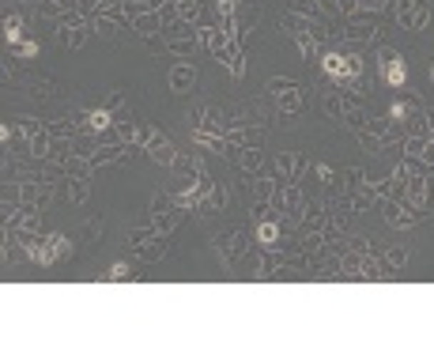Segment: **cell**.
<instances>
[{"instance_id":"1","label":"cell","mask_w":434,"mask_h":340,"mask_svg":"<svg viewBox=\"0 0 434 340\" xmlns=\"http://www.w3.org/2000/svg\"><path fill=\"white\" fill-rule=\"evenodd\" d=\"M268 204L276 208V216H280L287 227H298L302 212H306V193H302V181H276V193H272Z\"/></svg>"},{"instance_id":"2","label":"cell","mask_w":434,"mask_h":340,"mask_svg":"<svg viewBox=\"0 0 434 340\" xmlns=\"http://www.w3.org/2000/svg\"><path fill=\"white\" fill-rule=\"evenodd\" d=\"M212 242H216V254L227 269H238L246 261V254L253 250V234H249V227H231V231L216 234Z\"/></svg>"},{"instance_id":"3","label":"cell","mask_w":434,"mask_h":340,"mask_svg":"<svg viewBox=\"0 0 434 340\" xmlns=\"http://www.w3.org/2000/svg\"><path fill=\"white\" fill-rule=\"evenodd\" d=\"M268 99L276 102V110H280L283 117H295L302 110V84L291 80V76H272V80L265 84Z\"/></svg>"},{"instance_id":"4","label":"cell","mask_w":434,"mask_h":340,"mask_svg":"<svg viewBox=\"0 0 434 340\" xmlns=\"http://www.w3.org/2000/svg\"><path fill=\"white\" fill-rule=\"evenodd\" d=\"M404 201L419 212V219L434 212V166H423V174H415L404 186Z\"/></svg>"},{"instance_id":"5","label":"cell","mask_w":434,"mask_h":340,"mask_svg":"<svg viewBox=\"0 0 434 340\" xmlns=\"http://www.w3.org/2000/svg\"><path fill=\"white\" fill-rule=\"evenodd\" d=\"M374 61H378V76H381V84H385V87H393V91L408 87V61L397 54V49L381 46Z\"/></svg>"},{"instance_id":"6","label":"cell","mask_w":434,"mask_h":340,"mask_svg":"<svg viewBox=\"0 0 434 340\" xmlns=\"http://www.w3.org/2000/svg\"><path fill=\"white\" fill-rule=\"evenodd\" d=\"M268 174L276 181H302L310 174V159L302 151H280V155H276V166L268 170Z\"/></svg>"},{"instance_id":"7","label":"cell","mask_w":434,"mask_h":340,"mask_svg":"<svg viewBox=\"0 0 434 340\" xmlns=\"http://www.w3.org/2000/svg\"><path fill=\"white\" fill-rule=\"evenodd\" d=\"M397 23L404 31H427L430 0H397Z\"/></svg>"},{"instance_id":"8","label":"cell","mask_w":434,"mask_h":340,"mask_svg":"<svg viewBox=\"0 0 434 340\" xmlns=\"http://www.w3.org/2000/svg\"><path fill=\"white\" fill-rule=\"evenodd\" d=\"M381 216H385V224L397 227V231H408V227L419 224V212H415V208L408 204V201H397V197L381 201Z\"/></svg>"},{"instance_id":"9","label":"cell","mask_w":434,"mask_h":340,"mask_svg":"<svg viewBox=\"0 0 434 340\" xmlns=\"http://www.w3.org/2000/svg\"><path fill=\"white\" fill-rule=\"evenodd\" d=\"M143 151H148V159L159 163V166H174V159H178L174 140H170L166 133H159V129H151V136H148V144H143Z\"/></svg>"},{"instance_id":"10","label":"cell","mask_w":434,"mask_h":340,"mask_svg":"<svg viewBox=\"0 0 434 340\" xmlns=\"http://www.w3.org/2000/svg\"><path fill=\"white\" fill-rule=\"evenodd\" d=\"M166 84H170L174 95H189V91L196 87V64L193 61H178L174 69L166 72Z\"/></svg>"},{"instance_id":"11","label":"cell","mask_w":434,"mask_h":340,"mask_svg":"<svg viewBox=\"0 0 434 340\" xmlns=\"http://www.w3.org/2000/svg\"><path fill=\"white\" fill-rule=\"evenodd\" d=\"M196 38H201V49L204 54H212L219 64H223V57H227V34H223L219 27H208V23H201V27H196Z\"/></svg>"},{"instance_id":"12","label":"cell","mask_w":434,"mask_h":340,"mask_svg":"<svg viewBox=\"0 0 434 340\" xmlns=\"http://www.w3.org/2000/svg\"><path fill=\"white\" fill-rule=\"evenodd\" d=\"M234 163H238V170H242V174H249V178L268 174V170H265V151H261L257 144H249V148L234 151Z\"/></svg>"},{"instance_id":"13","label":"cell","mask_w":434,"mask_h":340,"mask_svg":"<svg viewBox=\"0 0 434 340\" xmlns=\"http://www.w3.org/2000/svg\"><path fill=\"white\" fill-rule=\"evenodd\" d=\"M381 257V272H385V280H400V272L408 269V250H400V246H389Z\"/></svg>"},{"instance_id":"14","label":"cell","mask_w":434,"mask_h":340,"mask_svg":"<svg viewBox=\"0 0 434 340\" xmlns=\"http://www.w3.org/2000/svg\"><path fill=\"white\" fill-rule=\"evenodd\" d=\"M359 284H385V272H381V257H378V250L359 254Z\"/></svg>"},{"instance_id":"15","label":"cell","mask_w":434,"mask_h":340,"mask_svg":"<svg viewBox=\"0 0 434 340\" xmlns=\"http://www.w3.org/2000/svg\"><path fill=\"white\" fill-rule=\"evenodd\" d=\"M133 31L143 34V38H159V34L166 31L163 11H143V16H133Z\"/></svg>"},{"instance_id":"16","label":"cell","mask_w":434,"mask_h":340,"mask_svg":"<svg viewBox=\"0 0 434 340\" xmlns=\"http://www.w3.org/2000/svg\"><path fill=\"white\" fill-rule=\"evenodd\" d=\"M223 69H227V72L234 76V80H242V76H246V49H242V42H231V46H227Z\"/></svg>"},{"instance_id":"17","label":"cell","mask_w":434,"mask_h":340,"mask_svg":"<svg viewBox=\"0 0 434 340\" xmlns=\"http://www.w3.org/2000/svg\"><path fill=\"white\" fill-rule=\"evenodd\" d=\"M166 250H170V246H166V234H155V239H148L143 246H136V257H140V261H163Z\"/></svg>"},{"instance_id":"18","label":"cell","mask_w":434,"mask_h":340,"mask_svg":"<svg viewBox=\"0 0 434 340\" xmlns=\"http://www.w3.org/2000/svg\"><path fill=\"white\" fill-rule=\"evenodd\" d=\"M287 11H295V16L310 19V23H325V19H328L318 0H291V4H287Z\"/></svg>"},{"instance_id":"19","label":"cell","mask_w":434,"mask_h":340,"mask_svg":"<svg viewBox=\"0 0 434 340\" xmlns=\"http://www.w3.org/2000/svg\"><path fill=\"white\" fill-rule=\"evenodd\" d=\"M23 31H27V19L19 16V11H11V16H4V42L16 49L23 42Z\"/></svg>"},{"instance_id":"20","label":"cell","mask_w":434,"mask_h":340,"mask_svg":"<svg viewBox=\"0 0 434 340\" xmlns=\"http://www.w3.org/2000/svg\"><path fill=\"white\" fill-rule=\"evenodd\" d=\"M163 42H166V49H170V54H174V57H181V61H189L193 54H196V49H201V38H163Z\"/></svg>"},{"instance_id":"21","label":"cell","mask_w":434,"mask_h":340,"mask_svg":"<svg viewBox=\"0 0 434 340\" xmlns=\"http://www.w3.org/2000/svg\"><path fill=\"white\" fill-rule=\"evenodd\" d=\"M404 136H415V140H427L430 136V121H427V106L415 110L412 117L404 121Z\"/></svg>"},{"instance_id":"22","label":"cell","mask_w":434,"mask_h":340,"mask_svg":"<svg viewBox=\"0 0 434 340\" xmlns=\"http://www.w3.org/2000/svg\"><path fill=\"white\" fill-rule=\"evenodd\" d=\"M181 219H186V208H170L166 216H155L151 224H155V231H159V234H166V239H170V234L181 227Z\"/></svg>"},{"instance_id":"23","label":"cell","mask_w":434,"mask_h":340,"mask_svg":"<svg viewBox=\"0 0 434 340\" xmlns=\"http://www.w3.org/2000/svg\"><path fill=\"white\" fill-rule=\"evenodd\" d=\"M348 129V133H363L366 125H370V114H366V106H348L344 110V121H340Z\"/></svg>"},{"instance_id":"24","label":"cell","mask_w":434,"mask_h":340,"mask_svg":"<svg viewBox=\"0 0 434 340\" xmlns=\"http://www.w3.org/2000/svg\"><path fill=\"white\" fill-rule=\"evenodd\" d=\"M95 174V166H91L87 155H72L69 163H64V178H91Z\"/></svg>"},{"instance_id":"25","label":"cell","mask_w":434,"mask_h":340,"mask_svg":"<svg viewBox=\"0 0 434 340\" xmlns=\"http://www.w3.org/2000/svg\"><path fill=\"white\" fill-rule=\"evenodd\" d=\"M170 208H178V204H174V193L155 189V193H151V208H148V216H151V219H155V216H166Z\"/></svg>"},{"instance_id":"26","label":"cell","mask_w":434,"mask_h":340,"mask_svg":"<svg viewBox=\"0 0 434 340\" xmlns=\"http://www.w3.org/2000/svg\"><path fill=\"white\" fill-rule=\"evenodd\" d=\"M117 31H121V23L110 19V16H91V34H102V38H117Z\"/></svg>"},{"instance_id":"27","label":"cell","mask_w":434,"mask_h":340,"mask_svg":"<svg viewBox=\"0 0 434 340\" xmlns=\"http://www.w3.org/2000/svg\"><path fill=\"white\" fill-rule=\"evenodd\" d=\"M174 8H178V19L201 27V0H174Z\"/></svg>"},{"instance_id":"28","label":"cell","mask_w":434,"mask_h":340,"mask_svg":"<svg viewBox=\"0 0 434 340\" xmlns=\"http://www.w3.org/2000/svg\"><path fill=\"white\" fill-rule=\"evenodd\" d=\"M321 110L333 117V121H344V99H340V91H328L321 99Z\"/></svg>"},{"instance_id":"29","label":"cell","mask_w":434,"mask_h":340,"mask_svg":"<svg viewBox=\"0 0 434 340\" xmlns=\"http://www.w3.org/2000/svg\"><path fill=\"white\" fill-rule=\"evenodd\" d=\"M49 242H54V250H57V261H64V257H72V254H76V242L69 239V234H61V231L49 234Z\"/></svg>"},{"instance_id":"30","label":"cell","mask_w":434,"mask_h":340,"mask_svg":"<svg viewBox=\"0 0 434 340\" xmlns=\"http://www.w3.org/2000/svg\"><path fill=\"white\" fill-rule=\"evenodd\" d=\"M69 193H72L76 204H87V197H91V178H69Z\"/></svg>"},{"instance_id":"31","label":"cell","mask_w":434,"mask_h":340,"mask_svg":"<svg viewBox=\"0 0 434 340\" xmlns=\"http://www.w3.org/2000/svg\"><path fill=\"white\" fill-rule=\"evenodd\" d=\"M344 178H348V186H344L348 197H351L355 189H363V186H366V170H363V166H348V170H344Z\"/></svg>"},{"instance_id":"32","label":"cell","mask_w":434,"mask_h":340,"mask_svg":"<svg viewBox=\"0 0 434 340\" xmlns=\"http://www.w3.org/2000/svg\"><path fill=\"white\" fill-rule=\"evenodd\" d=\"M102 280H110V284H121V280H136V272H133V265H128V261H117V265L106 272V276Z\"/></svg>"},{"instance_id":"33","label":"cell","mask_w":434,"mask_h":340,"mask_svg":"<svg viewBox=\"0 0 434 340\" xmlns=\"http://www.w3.org/2000/svg\"><path fill=\"white\" fill-rule=\"evenodd\" d=\"M155 234H159V231H155V224L148 219L143 227H133V231H128V246H143L148 239H155Z\"/></svg>"},{"instance_id":"34","label":"cell","mask_w":434,"mask_h":340,"mask_svg":"<svg viewBox=\"0 0 434 340\" xmlns=\"http://www.w3.org/2000/svg\"><path fill=\"white\" fill-rule=\"evenodd\" d=\"M42 121H38V117H19V136L23 140H31V136H38V133H42Z\"/></svg>"},{"instance_id":"35","label":"cell","mask_w":434,"mask_h":340,"mask_svg":"<svg viewBox=\"0 0 434 340\" xmlns=\"http://www.w3.org/2000/svg\"><path fill=\"white\" fill-rule=\"evenodd\" d=\"M355 140H359V148H363V151H370V155H374V151H381V140L370 133V129H363V133H355Z\"/></svg>"},{"instance_id":"36","label":"cell","mask_w":434,"mask_h":340,"mask_svg":"<svg viewBox=\"0 0 434 340\" xmlns=\"http://www.w3.org/2000/svg\"><path fill=\"white\" fill-rule=\"evenodd\" d=\"M38 49H42V46H38L34 38H23V42L16 46V57L19 61H31V57H38Z\"/></svg>"},{"instance_id":"37","label":"cell","mask_w":434,"mask_h":340,"mask_svg":"<svg viewBox=\"0 0 434 340\" xmlns=\"http://www.w3.org/2000/svg\"><path fill=\"white\" fill-rule=\"evenodd\" d=\"M313 174L321 178V186H325V189H333V186H336V170L328 166V163H318V166H313Z\"/></svg>"},{"instance_id":"38","label":"cell","mask_w":434,"mask_h":340,"mask_svg":"<svg viewBox=\"0 0 434 340\" xmlns=\"http://www.w3.org/2000/svg\"><path fill=\"white\" fill-rule=\"evenodd\" d=\"M212 201L223 208V212H227V204H231V189L223 186V181H216V189H212Z\"/></svg>"},{"instance_id":"39","label":"cell","mask_w":434,"mask_h":340,"mask_svg":"<svg viewBox=\"0 0 434 340\" xmlns=\"http://www.w3.org/2000/svg\"><path fill=\"white\" fill-rule=\"evenodd\" d=\"M121 106H125V91H110V95H106V110H113V114H117Z\"/></svg>"},{"instance_id":"40","label":"cell","mask_w":434,"mask_h":340,"mask_svg":"<svg viewBox=\"0 0 434 340\" xmlns=\"http://www.w3.org/2000/svg\"><path fill=\"white\" fill-rule=\"evenodd\" d=\"M34 95L38 99H49V95H54V80H38L34 84Z\"/></svg>"},{"instance_id":"41","label":"cell","mask_w":434,"mask_h":340,"mask_svg":"<svg viewBox=\"0 0 434 340\" xmlns=\"http://www.w3.org/2000/svg\"><path fill=\"white\" fill-rule=\"evenodd\" d=\"M19 136V125H4L0 129V140H4V148H11V140Z\"/></svg>"},{"instance_id":"42","label":"cell","mask_w":434,"mask_h":340,"mask_svg":"<svg viewBox=\"0 0 434 340\" xmlns=\"http://www.w3.org/2000/svg\"><path fill=\"white\" fill-rule=\"evenodd\" d=\"M99 231H102V219H87V224H84V231H80V234H84V239H95Z\"/></svg>"},{"instance_id":"43","label":"cell","mask_w":434,"mask_h":340,"mask_svg":"<svg viewBox=\"0 0 434 340\" xmlns=\"http://www.w3.org/2000/svg\"><path fill=\"white\" fill-rule=\"evenodd\" d=\"M419 163H423V166H434V144H430V140L423 144V151H419Z\"/></svg>"},{"instance_id":"44","label":"cell","mask_w":434,"mask_h":340,"mask_svg":"<svg viewBox=\"0 0 434 340\" xmlns=\"http://www.w3.org/2000/svg\"><path fill=\"white\" fill-rule=\"evenodd\" d=\"M427 121H430V129H434V106H427Z\"/></svg>"},{"instance_id":"45","label":"cell","mask_w":434,"mask_h":340,"mask_svg":"<svg viewBox=\"0 0 434 340\" xmlns=\"http://www.w3.org/2000/svg\"><path fill=\"white\" fill-rule=\"evenodd\" d=\"M430 84H434V64H430Z\"/></svg>"},{"instance_id":"46","label":"cell","mask_w":434,"mask_h":340,"mask_svg":"<svg viewBox=\"0 0 434 340\" xmlns=\"http://www.w3.org/2000/svg\"><path fill=\"white\" fill-rule=\"evenodd\" d=\"M427 140H430V144H434V129H430V136H427Z\"/></svg>"}]
</instances>
